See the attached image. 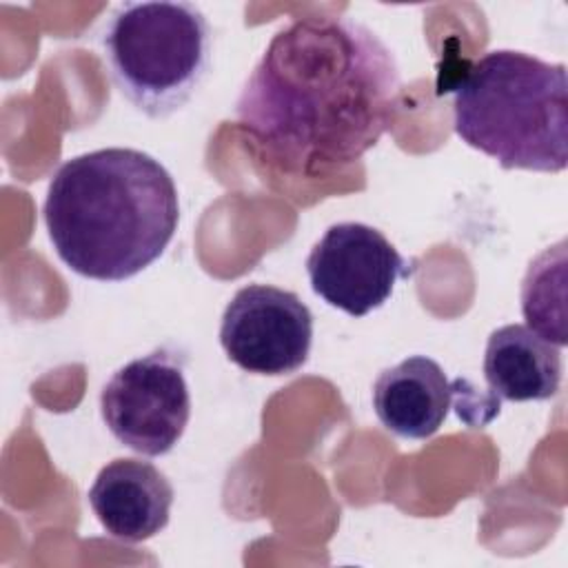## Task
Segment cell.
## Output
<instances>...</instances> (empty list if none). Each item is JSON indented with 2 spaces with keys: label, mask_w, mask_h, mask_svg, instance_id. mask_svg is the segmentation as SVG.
<instances>
[{
  "label": "cell",
  "mask_w": 568,
  "mask_h": 568,
  "mask_svg": "<svg viewBox=\"0 0 568 568\" xmlns=\"http://www.w3.org/2000/svg\"><path fill=\"white\" fill-rule=\"evenodd\" d=\"M393 51L362 22L297 18L280 29L237 102V126L280 171L317 178L357 162L399 106Z\"/></svg>",
  "instance_id": "6da1fadb"
},
{
  "label": "cell",
  "mask_w": 568,
  "mask_h": 568,
  "mask_svg": "<svg viewBox=\"0 0 568 568\" xmlns=\"http://www.w3.org/2000/svg\"><path fill=\"white\" fill-rule=\"evenodd\" d=\"M42 220L73 273L122 282L164 253L178 231L180 200L171 173L153 155L109 146L58 166Z\"/></svg>",
  "instance_id": "7a4b0ae2"
},
{
  "label": "cell",
  "mask_w": 568,
  "mask_h": 568,
  "mask_svg": "<svg viewBox=\"0 0 568 568\" xmlns=\"http://www.w3.org/2000/svg\"><path fill=\"white\" fill-rule=\"evenodd\" d=\"M455 133L504 169L559 173L568 164V80L564 64L495 49L475 60L453 91Z\"/></svg>",
  "instance_id": "3957f363"
},
{
  "label": "cell",
  "mask_w": 568,
  "mask_h": 568,
  "mask_svg": "<svg viewBox=\"0 0 568 568\" xmlns=\"http://www.w3.org/2000/svg\"><path fill=\"white\" fill-rule=\"evenodd\" d=\"M100 44L122 98L149 118H166L204 82L213 33L193 2H124L111 11Z\"/></svg>",
  "instance_id": "277c9868"
},
{
  "label": "cell",
  "mask_w": 568,
  "mask_h": 568,
  "mask_svg": "<svg viewBox=\"0 0 568 568\" xmlns=\"http://www.w3.org/2000/svg\"><path fill=\"white\" fill-rule=\"evenodd\" d=\"M100 413L126 448L146 457L169 453L191 417L184 359L169 348L131 359L102 386Z\"/></svg>",
  "instance_id": "5b68a950"
},
{
  "label": "cell",
  "mask_w": 568,
  "mask_h": 568,
  "mask_svg": "<svg viewBox=\"0 0 568 568\" xmlns=\"http://www.w3.org/2000/svg\"><path fill=\"white\" fill-rule=\"evenodd\" d=\"M220 344L246 373L291 375L308 362L313 315L293 291L246 284L222 313Z\"/></svg>",
  "instance_id": "8992f818"
},
{
  "label": "cell",
  "mask_w": 568,
  "mask_h": 568,
  "mask_svg": "<svg viewBox=\"0 0 568 568\" xmlns=\"http://www.w3.org/2000/svg\"><path fill=\"white\" fill-rule=\"evenodd\" d=\"M413 271L415 262H406L382 231L362 222L328 226L306 257L313 293L353 317L379 308Z\"/></svg>",
  "instance_id": "52a82bcc"
},
{
  "label": "cell",
  "mask_w": 568,
  "mask_h": 568,
  "mask_svg": "<svg viewBox=\"0 0 568 568\" xmlns=\"http://www.w3.org/2000/svg\"><path fill=\"white\" fill-rule=\"evenodd\" d=\"M87 497L100 526L113 539L140 544L166 528L175 493L151 462L118 457L100 468Z\"/></svg>",
  "instance_id": "ba28073f"
},
{
  "label": "cell",
  "mask_w": 568,
  "mask_h": 568,
  "mask_svg": "<svg viewBox=\"0 0 568 568\" xmlns=\"http://www.w3.org/2000/svg\"><path fill=\"white\" fill-rule=\"evenodd\" d=\"M457 382L426 357L410 355L384 368L373 384V408L386 430L404 439H426L448 417Z\"/></svg>",
  "instance_id": "9c48e42d"
},
{
  "label": "cell",
  "mask_w": 568,
  "mask_h": 568,
  "mask_svg": "<svg viewBox=\"0 0 568 568\" xmlns=\"http://www.w3.org/2000/svg\"><path fill=\"white\" fill-rule=\"evenodd\" d=\"M561 368L559 346L524 324L499 326L486 342L484 377L497 399H550L559 390Z\"/></svg>",
  "instance_id": "30bf717a"
},
{
  "label": "cell",
  "mask_w": 568,
  "mask_h": 568,
  "mask_svg": "<svg viewBox=\"0 0 568 568\" xmlns=\"http://www.w3.org/2000/svg\"><path fill=\"white\" fill-rule=\"evenodd\" d=\"M521 311L528 328L555 346H566V242L539 253L521 282Z\"/></svg>",
  "instance_id": "8fae6325"
}]
</instances>
